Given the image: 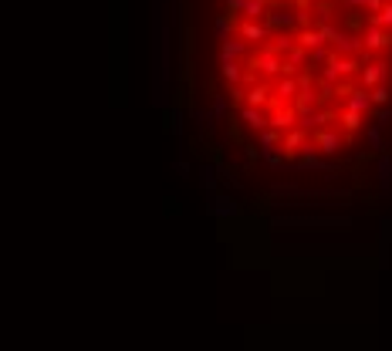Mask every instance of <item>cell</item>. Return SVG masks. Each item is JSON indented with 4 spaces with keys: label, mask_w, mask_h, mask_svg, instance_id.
Wrapping results in <instances>:
<instances>
[{
    "label": "cell",
    "mask_w": 392,
    "mask_h": 351,
    "mask_svg": "<svg viewBox=\"0 0 392 351\" xmlns=\"http://www.w3.org/2000/svg\"><path fill=\"white\" fill-rule=\"evenodd\" d=\"M379 24H392V3L382 10V17H379Z\"/></svg>",
    "instance_id": "cell-1"
}]
</instances>
